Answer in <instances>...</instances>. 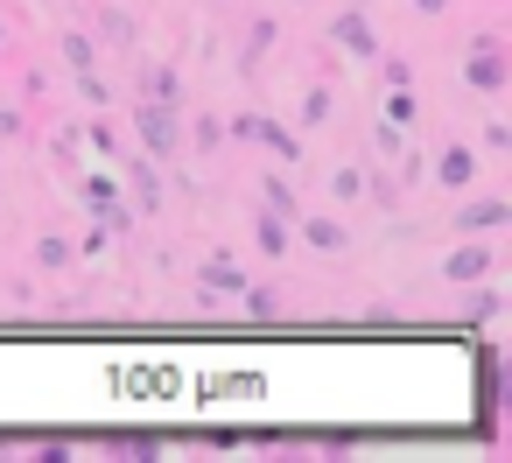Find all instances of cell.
<instances>
[{
  "mask_svg": "<svg viewBox=\"0 0 512 463\" xmlns=\"http://www.w3.org/2000/svg\"><path fill=\"white\" fill-rule=\"evenodd\" d=\"M141 127H148V148H155V155H169V148H176V120H169L162 106H148V113H141Z\"/></svg>",
  "mask_w": 512,
  "mask_h": 463,
  "instance_id": "cell-1",
  "label": "cell"
}]
</instances>
